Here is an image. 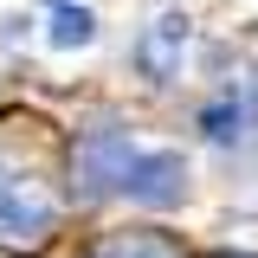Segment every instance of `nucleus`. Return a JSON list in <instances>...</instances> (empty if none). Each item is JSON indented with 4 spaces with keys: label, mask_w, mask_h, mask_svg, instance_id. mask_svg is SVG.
Listing matches in <instances>:
<instances>
[{
    "label": "nucleus",
    "mask_w": 258,
    "mask_h": 258,
    "mask_svg": "<svg viewBox=\"0 0 258 258\" xmlns=\"http://www.w3.org/2000/svg\"><path fill=\"white\" fill-rule=\"evenodd\" d=\"M129 129L123 123H91L78 129V149H71V194L78 200H110L123 187V168H129Z\"/></svg>",
    "instance_id": "f257e3e1"
},
{
    "label": "nucleus",
    "mask_w": 258,
    "mask_h": 258,
    "mask_svg": "<svg viewBox=\"0 0 258 258\" xmlns=\"http://www.w3.org/2000/svg\"><path fill=\"white\" fill-rule=\"evenodd\" d=\"M52 226H58L52 194L39 187L32 174H20L13 161H0V239L7 245H45Z\"/></svg>",
    "instance_id": "f03ea898"
},
{
    "label": "nucleus",
    "mask_w": 258,
    "mask_h": 258,
    "mask_svg": "<svg viewBox=\"0 0 258 258\" xmlns=\"http://www.w3.org/2000/svg\"><path fill=\"white\" fill-rule=\"evenodd\" d=\"M129 207H149V213H168V207H181L187 200V161L174 155V149H142V155H129L123 168V187H116Z\"/></svg>",
    "instance_id": "7ed1b4c3"
},
{
    "label": "nucleus",
    "mask_w": 258,
    "mask_h": 258,
    "mask_svg": "<svg viewBox=\"0 0 258 258\" xmlns=\"http://www.w3.org/2000/svg\"><path fill=\"white\" fill-rule=\"evenodd\" d=\"M187 39H194L187 13H155L142 26V39H136V71L149 84H174L181 78V58H187Z\"/></svg>",
    "instance_id": "20e7f679"
},
{
    "label": "nucleus",
    "mask_w": 258,
    "mask_h": 258,
    "mask_svg": "<svg viewBox=\"0 0 258 258\" xmlns=\"http://www.w3.org/2000/svg\"><path fill=\"white\" fill-rule=\"evenodd\" d=\"M258 116V97H239V91H220L207 110H200V136L207 142H220V149H232L239 136H245V123Z\"/></svg>",
    "instance_id": "39448f33"
},
{
    "label": "nucleus",
    "mask_w": 258,
    "mask_h": 258,
    "mask_svg": "<svg viewBox=\"0 0 258 258\" xmlns=\"http://www.w3.org/2000/svg\"><path fill=\"white\" fill-rule=\"evenodd\" d=\"M91 258H187L168 232H110Z\"/></svg>",
    "instance_id": "423d86ee"
},
{
    "label": "nucleus",
    "mask_w": 258,
    "mask_h": 258,
    "mask_svg": "<svg viewBox=\"0 0 258 258\" xmlns=\"http://www.w3.org/2000/svg\"><path fill=\"white\" fill-rule=\"evenodd\" d=\"M45 39H52L58 52H78V45H91V39H97V13H91V7H71V0H58V13H52Z\"/></svg>",
    "instance_id": "0eeeda50"
},
{
    "label": "nucleus",
    "mask_w": 258,
    "mask_h": 258,
    "mask_svg": "<svg viewBox=\"0 0 258 258\" xmlns=\"http://www.w3.org/2000/svg\"><path fill=\"white\" fill-rule=\"evenodd\" d=\"M239 258H245V252H239Z\"/></svg>",
    "instance_id": "6e6552de"
}]
</instances>
